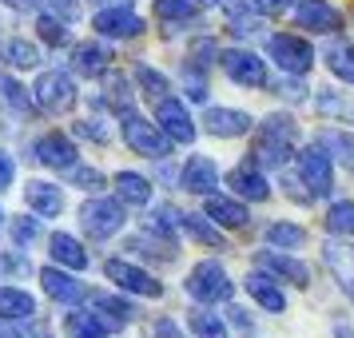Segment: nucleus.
Masks as SVG:
<instances>
[{
	"mask_svg": "<svg viewBox=\"0 0 354 338\" xmlns=\"http://www.w3.org/2000/svg\"><path fill=\"white\" fill-rule=\"evenodd\" d=\"M290 156H295V144H287V140H271V135H259V147H255V163L259 167H283Z\"/></svg>",
	"mask_w": 354,
	"mask_h": 338,
	"instance_id": "nucleus-29",
	"label": "nucleus"
},
{
	"mask_svg": "<svg viewBox=\"0 0 354 338\" xmlns=\"http://www.w3.org/2000/svg\"><path fill=\"white\" fill-rule=\"evenodd\" d=\"M36 314V299L28 290H17V287H0V319L8 322H24Z\"/></svg>",
	"mask_w": 354,
	"mask_h": 338,
	"instance_id": "nucleus-22",
	"label": "nucleus"
},
{
	"mask_svg": "<svg viewBox=\"0 0 354 338\" xmlns=\"http://www.w3.org/2000/svg\"><path fill=\"white\" fill-rule=\"evenodd\" d=\"M199 4H223V0H199Z\"/></svg>",
	"mask_w": 354,
	"mask_h": 338,
	"instance_id": "nucleus-52",
	"label": "nucleus"
},
{
	"mask_svg": "<svg viewBox=\"0 0 354 338\" xmlns=\"http://www.w3.org/2000/svg\"><path fill=\"white\" fill-rule=\"evenodd\" d=\"M4 60H12L17 68H32L40 64V52H36V44H28V40H4Z\"/></svg>",
	"mask_w": 354,
	"mask_h": 338,
	"instance_id": "nucleus-36",
	"label": "nucleus"
},
{
	"mask_svg": "<svg viewBox=\"0 0 354 338\" xmlns=\"http://www.w3.org/2000/svg\"><path fill=\"white\" fill-rule=\"evenodd\" d=\"M326 68L335 72L338 80H346L354 88V44L351 40H335V44L326 48Z\"/></svg>",
	"mask_w": 354,
	"mask_h": 338,
	"instance_id": "nucleus-27",
	"label": "nucleus"
},
{
	"mask_svg": "<svg viewBox=\"0 0 354 338\" xmlns=\"http://www.w3.org/2000/svg\"><path fill=\"white\" fill-rule=\"evenodd\" d=\"M319 144H322V147H330V151H335L338 160H342V163H346V167L354 171V135H346V131H330V128H326V131L319 135Z\"/></svg>",
	"mask_w": 354,
	"mask_h": 338,
	"instance_id": "nucleus-34",
	"label": "nucleus"
},
{
	"mask_svg": "<svg viewBox=\"0 0 354 338\" xmlns=\"http://www.w3.org/2000/svg\"><path fill=\"white\" fill-rule=\"evenodd\" d=\"M0 219H4V215H0Z\"/></svg>",
	"mask_w": 354,
	"mask_h": 338,
	"instance_id": "nucleus-53",
	"label": "nucleus"
},
{
	"mask_svg": "<svg viewBox=\"0 0 354 338\" xmlns=\"http://www.w3.org/2000/svg\"><path fill=\"white\" fill-rule=\"evenodd\" d=\"M124 140H128L131 151L151 156V160H163L171 151V140L160 131V124H151V120H144L136 112H124Z\"/></svg>",
	"mask_w": 354,
	"mask_h": 338,
	"instance_id": "nucleus-2",
	"label": "nucleus"
},
{
	"mask_svg": "<svg viewBox=\"0 0 354 338\" xmlns=\"http://www.w3.org/2000/svg\"><path fill=\"white\" fill-rule=\"evenodd\" d=\"M247 290H251V299H255L263 310H271V314H279V310L287 306L283 290L274 287V283H271V279H267L263 271H251V274H247Z\"/></svg>",
	"mask_w": 354,
	"mask_h": 338,
	"instance_id": "nucleus-23",
	"label": "nucleus"
},
{
	"mask_svg": "<svg viewBox=\"0 0 354 338\" xmlns=\"http://www.w3.org/2000/svg\"><path fill=\"white\" fill-rule=\"evenodd\" d=\"M267 243H271V247H303L306 231L295 227V223H271L267 227Z\"/></svg>",
	"mask_w": 354,
	"mask_h": 338,
	"instance_id": "nucleus-35",
	"label": "nucleus"
},
{
	"mask_svg": "<svg viewBox=\"0 0 354 338\" xmlns=\"http://www.w3.org/2000/svg\"><path fill=\"white\" fill-rule=\"evenodd\" d=\"M104 274L112 279L115 287L131 290V294H144V299H160L163 294V283H156L147 271H140L136 263H124V259H112V263L104 267Z\"/></svg>",
	"mask_w": 354,
	"mask_h": 338,
	"instance_id": "nucleus-9",
	"label": "nucleus"
},
{
	"mask_svg": "<svg viewBox=\"0 0 354 338\" xmlns=\"http://www.w3.org/2000/svg\"><path fill=\"white\" fill-rule=\"evenodd\" d=\"M227 183L235 187V195H243V199H255V203L271 195V187H267L263 171L255 167V160H251V163H239V167H235V171L227 176Z\"/></svg>",
	"mask_w": 354,
	"mask_h": 338,
	"instance_id": "nucleus-18",
	"label": "nucleus"
},
{
	"mask_svg": "<svg viewBox=\"0 0 354 338\" xmlns=\"http://www.w3.org/2000/svg\"><path fill=\"white\" fill-rule=\"evenodd\" d=\"M179 227H183L192 239L207 243V247H223V235H219V231H215V227H211L203 215H179Z\"/></svg>",
	"mask_w": 354,
	"mask_h": 338,
	"instance_id": "nucleus-32",
	"label": "nucleus"
},
{
	"mask_svg": "<svg viewBox=\"0 0 354 338\" xmlns=\"http://www.w3.org/2000/svg\"><path fill=\"white\" fill-rule=\"evenodd\" d=\"M80 223L92 239H108L124 227V207L115 199H88L80 207Z\"/></svg>",
	"mask_w": 354,
	"mask_h": 338,
	"instance_id": "nucleus-4",
	"label": "nucleus"
},
{
	"mask_svg": "<svg viewBox=\"0 0 354 338\" xmlns=\"http://www.w3.org/2000/svg\"><path fill=\"white\" fill-rule=\"evenodd\" d=\"M219 60H223L227 76H231L235 84H243V88H263V84H267V64L259 60L255 52L227 48V52H219Z\"/></svg>",
	"mask_w": 354,
	"mask_h": 338,
	"instance_id": "nucleus-6",
	"label": "nucleus"
},
{
	"mask_svg": "<svg viewBox=\"0 0 354 338\" xmlns=\"http://www.w3.org/2000/svg\"><path fill=\"white\" fill-rule=\"evenodd\" d=\"M156 12L167 24H183V20H192L199 12V0H156Z\"/></svg>",
	"mask_w": 354,
	"mask_h": 338,
	"instance_id": "nucleus-33",
	"label": "nucleus"
},
{
	"mask_svg": "<svg viewBox=\"0 0 354 338\" xmlns=\"http://www.w3.org/2000/svg\"><path fill=\"white\" fill-rule=\"evenodd\" d=\"M192 330H195V338H227V326L219 322V314H207V310H195L192 314Z\"/></svg>",
	"mask_w": 354,
	"mask_h": 338,
	"instance_id": "nucleus-37",
	"label": "nucleus"
},
{
	"mask_svg": "<svg viewBox=\"0 0 354 338\" xmlns=\"http://www.w3.org/2000/svg\"><path fill=\"white\" fill-rule=\"evenodd\" d=\"M24 199H28V207H32L36 215H44V219H56V215L64 211L60 187H52V183H44V179H32V183L24 187Z\"/></svg>",
	"mask_w": 354,
	"mask_h": 338,
	"instance_id": "nucleus-16",
	"label": "nucleus"
},
{
	"mask_svg": "<svg viewBox=\"0 0 354 338\" xmlns=\"http://www.w3.org/2000/svg\"><path fill=\"white\" fill-rule=\"evenodd\" d=\"M131 251H144V255L151 259H176V243L167 239V243H151L144 235V239H131Z\"/></svg>",
	"mask_w": 354,
	"mask_h": 338,
	"instance_id": "nucleus-41",
	"label": "nucleus"
},
{
	"mask_svg": "<svg viewBox=\"0 0 354 338\" xmlns=\"http://www.w3.org/2000/svg\"><path fill=\"white\" fill-rule=\"evenodd\" d=\"M259 271H271V274H279V279H290L295 287H306V283H310L306 263H299V259H290V255H279V251H263V255H259Z\"/></svg>",
	"mask_w": 354,
	"mask_h": 338,
	"instance_id": "nucleus-17",
	"label": "nucleus"
},
{
	"mask_svg": "<svg viewBox=\"0 0 354 338\" xmlns=\"http://www.w3.org/2000/svg\"><path fill=\"white\" fill-rule=\"evenodd\" d=\"M40 283H44V290H48L56 303H80L84 299V287L72 279V274H64L60 267H48V271H40Z\"/></svg>",
	"mask_w": 354,
	"mask_h": 338,
	"instance_id": "nucleus-21",
	"label": "nucleus"
},
{
	"mask_svg": "<svg viewBox=\"0 0 354 338\" xmlns=\"http://www.w3.org/2000/svg\"><path fill=\"white\" fill-rule=\"evenodd\" d=\"M203 128L219 140H235V135H247L251 131V115L247 112H231V108H211L203 115Z\"/></svg>",
	"mask_w": 354,
	"mask_h": 338,
	"instance_id": "nucleus-14",
	"label": "nucleus"
},
{
	"mask_svg": "<svg viewBox=\"0 0 354 338\" xmlns=\"http://www.w3.org/2000/svg\"><path fill=\"white\" fill-rule=\"evenodd\" d=\"M115 191H120V199H124V203H131V207H144L147 199H151V183H147L144 176H136V171H120V176H115Z\"/></svg>",
	"mask_w": 354,
	"mask_h": 338,
	"instance_id": "nucleus-26",
	"label": "nucleus"
},
{
	"mask_svg": "<svg viewBox=\"0 0 354 338\" xmlns=\"http://www.w3.org/2000/svg\"><path fill=\"white\" fill-rule=\"evenodd\" d=\"M72 183H80V187H88V191H100V187H104V176L76 163V167H72Z\"/></svg>",
	"mask_w": 354,
	"mask_h": 338,
	"instance_id": "nucleus-44",
	"label": "nucleus"
},
{
	"mask_svg": "<svg viewBox=\"0 0 354 338\" xmlns=\"http://www.w3.org/2000/svg\"><path fill=\"white\" fill-rule=\"evenodd\" d=\"M108 60H112V52L96 44V40H88V44H76L72 52V68L80 72V76H100V72H108Z\"/></svg>",
	"mask_w": 354,
	"mask_h": 338,
	"instance_id": "nucleus-20",
	"label": "nucleus"
},
{
	"mask_svg": "<svg viewBox=\"0 0 354 338\" xmlns=\"http://www.w3.org/2000/svg\"><path fill=\"white\" fill-rule=\"evenodd\" d=\"M267 52H271V60L283 68L287 76H303V72H310V64H315V48H310L306 40H299V36H287V32L271 36Z\"/></svg>",
	"mask_w": 354,
	"mask_h": 338,
	"instance_id": "nucleus-3",
	"label": "nucleus"
},
{
	"mask_svg": "<svg viewBox=\"0 0 354 338\" xmlns=\"http://www.w3.org/2000/svg\"><path fill=\"white\" fill-rule=\"evenodd\" d=\"M295 0H251V8L263 12V17H274V12H287Z\"/></svg>",
	"mask_w": 354,
	"mask_h": 338,
	"instance_id": "nucleus-45",
	"label": "nucleus"
},
{
	"mask_svg": "<svg viewBox=\"0 0 354 338\" xmlns=\"http://www.w3.org/2000/svg\"><path fill=\"white\" fill-rule=\"evenodd\" d=\"M295 24L306 28V32H338L342 28V17H338V8H330L326 0H303L299 8H295Z\"/></svg>",
	"mask_w": 354,
	"mask_h": 338,
	"instance_id": "nucleus-12",
	"label": "nucleus"
},
{
	"mask_svg": "<svg viewBox=\"0 0 354 338\" xmlns=\"http://www.w3.org/2000/svg\"><path fill=\"white\" fill-rule=\"evenodd\" d=\"M12 171H17V167H12V160H8V156L0 151V191H4L8 183H12Z\"/></svg>",
	"mask_w": 354,
	"mask_h": 338,
	"instance_id": "nucleus-50",
	"label": "nucleus"
},
{
	"mask_svg": "<svg viewBox=\"0 0 354 338\" xmlns=\"http://www.w3.org/2000/svg\"><path fill=\"white\" fill-rule=\"evenodd\" d=\"M36 104L44 108V112H68L72 104H76V84L68 80L64 72H44L40 80H36Z\"/></svg>",
	"mask_w": 354,
	"mask_h": 338,
	"instance_id": "nucleus-7",
	"label": "nucleus"
},
{
	"mask_svg": "<svg viewBox=\"0 0 354 338\" xmlns=\"http://www.w3.org/2000/svg\"><path fill=\"white\" fill-rule=\"evenodd\" d=\"M136 80H140V88H144L151 100H163V96H167V80H163L156 68H140V72H136Z\"/></svg>",
	"mask_w": 354,
	"mask_h": 338,
	"instance_id": "nucleus-40",
	"label": "nucleus"
},
{
	"mask_svg": "<svg viewBox=\"0 0 354 338\" xmlns=\"http://www.w3.org/2000/svg\"><path fill=\"white\" fill-rule=\"evenodd\" d=\"M104 104L112 108V112H131V84L128 76H120V72H108L104 76Z\"/></svg>",
	"mask_w": 354,
	"mask_h": 338,
	"instance_id": "nucleus-28",
	"label": "nucleus"
},
{
	"mask_svg": "<svg viewBox=\"0 0 354 338\" xmlns=\"http://www.w3.org/2000/svg\"><path fill=\"white\" fill-rule=\"evenodd\" d=\"M156 120H160V131L167 135V140H176V144H192L195 140L192 115H187V108H183L176 96L156 100Z\"/></svg>",
	"mask_w": 354,
	"mask_h": 338,
	"instance_id": "nucleus-8",
	"label": "nucleus"
},
{
	"mask_svg": "<svg viewBox=\"0 0 354 338\" xmlns=\"http://www.w3.org/2000/svg\"><path fill=\"white\" fill-rule=\"evenodd\" d=\"M92 314L104 322V330H120L136 319V306L124 303V299H112V294H96L92 299Z\"/></svg>",
	"mask_w": 354,
	"mask_h": 338,
	"instance_id": "nucleus-19",
	"label": "nucleus"
},
{
	"mask_svg": "<svg viewBox=\"0 0 354 338\" xmlns=\"http://www.w3.org/2000/svg\"><path fill=\"white\" fill-rule=\"evenodd\" d=\"M0 338H44V330L40 326H4Z\"/></svg>",
	"mask_w": 354,
	"mask_h": 338,
	"instance_id": "nucleus-47",
	"label": "nucleus"
},
{
	"mask_svg": "<svg viewBox=\"0 0 354 338\" xmlns=\"http://www.w3.org/2000/svg\"><path fill=\"white\" fill-rule=\"evenodd\" d=\"M179 183H183V191H192V195H211L219 187V171H215V163L207 156H192L187 167H183V176H179Z\"/></svg>",
	"mask_w": 354,
	"mask_h": 338,
	"instance_id": "nucleus-13",
	"label": "nucleus"
},
{
	"mask_svg": "<svg viewBox=\"0 0 354 338\" xmlns=\"http://www.w3.org/2000/svg\"><path fill=\"white\" fill-rule=\"evenodd\" d=\"M36 28H40V40H48V44H64L68 40V28L56 17H40L36 20Z\"/></svg>",
	"mask_w": 354,
	"mask_h": 338,
	"instance_id": "nucleus-42",
	"label": "nucleus"
},
{
	"mask_svg": "<svg viewBox=\"0 0 354 338\" xmlns=\"http://www.w3.org/2000/svg\"><path fill=\"white\" fill-rule=\"evenodd\" d=\"M48 247H52V259L56 263H64V267H72V271H84L88 267V255H84V247L72 235H64V231H56L48 239Z\"/></svg>",
	"mask_w": 354,
	"mask_h": 338,
	"instance_id": "nucleus-25",
	"label": "nucleus"
},
{
	"mask_svg": "<svg viewBox=\"0 0 354 338\" xmlns=\"http://www.w3.org/2000/svg\"><path fill=\"white\" fill-rule=\"evenodd\" d=\"M76 135H88V140H96V144H108V131L100 128V124H92V120L76 124Z\"/></svg>",
	"mask_w": 354,
	"mask_h": 338,
	"instance_id": "nucleus-46",
	"label": "nucleus"
},
{
	"mask_svg": "<svg viewBox=\"0 0 354 338\" xmlns=\"http://www.w3.org/2000/svg\"><path fill=\"white\" fill-rule=\"evenodd\" d=\"M96 32L100 36H140L144 32V20L136 17L131 8H100Z\"/></svg>",
	"mask_w": 354,
	"mask_h": 338,
	"instance_id": "nucleus-15",
	"label": "nucleus"
},
{
	"mask_svg": "<svg viewBox=\"0 0 354 338\" xmlns=\"http://www.w3.org/2000/svg\"><path fill=\"white\" fill-rule=\"evenodd\" d=\"M263 135H271V140H287L295 144V135H299V124L290 120V115H267V124H263Z\"/></svg>",
	"mask_w": 354,
	"mask_h": 338,
	"instance_id": "nucleus-38",
	"label": "nucleus"
},
{
	"mask_svg": "<svg viewBox=\"0 0 354 338\" xmlns=\"http://www.w3.org/2000/svg\"><path fill=\"white\" fill-rule=\"evenodd\" d=\"M326 231L330 235H354V203L351 199H342V203H330V211H326Z\"/></svg>",
	"mask_w": 354,
	"mask_h": 338,
	"instance_id": "nucleus-31",
	"label": "nucleus"
},
{
	"mask_svg": "<svg viewBox=\"0 0 354 338\" xmlns=\"http://www.w3.org/2000/svg\"><path fill=\"white\" fill-rule=\"evenodd\" d=\"M0 96L8 100L17 112H32V96H28V92H24L17 80H8V76H0Z\"/></svg>",
	"mask_w": 354,
	"mask_h": 338,
	"instance_id": "nucleus-39",
	"label": "nucleus"
},
{
	"mask_svg": "<svg viewBox=\"0 0 354 338\" xmlns=\"http://www.w3.org/2000/svg\"><path fill=\"white\" fill-rule=\"evenodd\" d=\"M12 239H17L20 247L36 243L40 239V223H36V219H17V223H12Z\"/></svg>",
	"mask_w": 354,
	"mask_h": 338,
	"instance_id": "nucleus-43",
	"label": "nucleus"
},
{
	"mask_svg": "<svg viewBox=\"0 0 354 338\" xmlns=\"http://www.w3.org/2000/svg\"><path fill=\"white\" fill-rule=\"evenodd\" d=\"M64 330H68V338H108V330H104V322H100L96 314H84V310H76V314H68Z\"/></svg>",
	"mask_w": 354,
	"mask_h": 338,
	"instance_id": "nucleus-30",
	"label": "nucleus"
},
{
	"mask_svg": "<svg viewBox=\"0 0 354 338\" xmlns=\"http://www.w3.org/2000/svg\"><path fill=\"white\" fill-rule=\"evenodd\" d=\"M36 160L52 171H72L76 167V144L64 140V131H48L36 140Z\"/></svg>",
	"mask_w": 354,
	"mask_h": 338,
	"instance_id": "nucleus-11",
	"label": "nucleus"
},
{
	"mask_svg": "<svg viewBox=\"0 0 354 338\" xmlns=\"http://www.w3.org/2000/svg\"><path fill=\"white\" fill-rule=\"evenodd\" d=\"M299 171H303V183L310 195H326L335 187V163H330V156H326L322 144L299 151Z\"/></svg>",
	"mask_w": 354,
	"mask_h": 338,
	"instance_id": "nucleus-5",
	"label": "nucleus"
},
{
	"mask_svg": "<svg viewBox=\"0 0 354 338\" xmlns=\"http://www.w3.org/2000/svg\"><path fill=\"white\" fill-rule=\"evenodd\" d=\"M156 335H160V338H179V326H176V322H167V319H163L160 326H156Z\"/></svg>",
	"mask_w": 354,
	"mask_h": 338,
	"instance_id": "nucleus-51",
	"label": "nucleus"
},
{
	"mask_svg": "<svg viewBox=\"0 0 354 338\" xmlns=\"http://www.w3.org/2000/svg\"><path fill=\"white\" fill-rule=\"evenodd\" d=\"M322 263H326V271L335 274V283L342 287V294L354 303V243L326 239V247H322Z\"/></svg>",
	"mask_w": 354,
	"mask_h": 338,
	"instance_id": "nucleus-10",
	"label": "nucleus"
},
{
	"mask_svg": "<svg viewBox=\"0 0 354 338\" xmlns=\"http://www.w3.org/2000/svg\"><path fill=\"white\" fill-rule=\"evenodd\" d=\"M207 219H215L219 227H235V231H239V227H247L251 215H247V207L235 203V199H219V195H211L207 199Z\"/></svg>",
	"mask_w": 354,
	"mask_h": 338,
	"instance_id": "nucleus-24",
	"label": "nucleus"
},
{
	"mask_svg": "<svg viewBox=\"0 0 354 338\" xmlns=\"http://www.w3.org/2000/svg\"><path fill=\"white\" fill-rule=\"evenodd\" d=\"M17 271H28V263H20L12 255H0V274H17Z\"/></svg>",
	"mask_w": 354,
	"mask_h": 338,
	"instance_id": "nucleus-49",
	"label": "nucleus"
},
{
	"mask_svg": "<svg viewBox=\"0 0 354 338\" xmlns=\"http://www.w3.org/2000/svg\"><path fill=\"white\" fill-rule=\"evenodd\" d=\"M187 294H192L195 303H227L231 294H235V283L227 279V271L219 263H199L192 274H187Z\"/></svg>",
	"mask_w": 354,
	"mask_h": 338,
	"instance_id": "nucleus-1",
	"label": "nucleus"
},
{
	"mask_svg": "<svg viewBox=\"0 0 354 338\" xmlns=\"http://www.w3.org/2000/svg\"><path fill=\"white\" fill-rule=\"evenodd\" d=\"M279 96H287V100H306V88H303V84H295V80H283V84H279Z\"/></svg>",
	"mask_w": 354,
	"mask_h": 338,
	"instance_id": "nucleus-48",
	"label": "nucleus"
}]
</instances>
